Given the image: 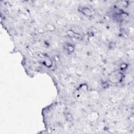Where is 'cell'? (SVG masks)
<instances>
[{
    "instance_id": "6da1fadb",
    "label": "cell",
    "mask_w": 134,
    "mask_h": 134,
    "mask_svg": "<svg viewBox=\"0 0 134 134\" xmlns=\"http://www.w3.org/2000/svg\"><path fill=\"white\" fill-rule=\"evenodd\" d=\"M122 74L118 70L114 71L109 76L110 80L113 83H118L122 79Z\"/></svg>"
},
{
    "instance_id": "7a4b0ae2",
    "label": "cell",
    "mask_w": 134,
    "mask_h": 134,
    "mask_svg": "<svg viewBox=\"0 0 134 134\" xmlns=\"http://www.w3.org/2000/svg\"><path fill=\"white\" fill-rule=\"evenodd\" d=\"M87 11L86 10V9H83V12H84V13L87 15H88V16H89L91 15V11L89 10V9H87Z\"/></svg>"
}]
</instances>
